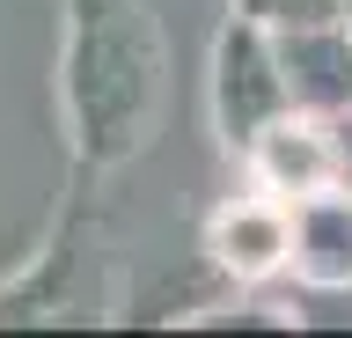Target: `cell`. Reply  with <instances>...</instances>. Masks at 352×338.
I'll return each mask as SVG.
<instances>
[{
	"label": "cell",
	"mask_w": 352,
	"mask_h": 338,
	"mask_svg": "<svg viewBox=\"0 0 352 338\" xmlns=\"http://www.w3.org/2000/svg\"><path fill=\"white\" fill-rule=\"evenodd\" d=\"M206 250H213L220 272H235V279H264L272 265L294 257V213H286L279 199H235V206H220V213H213Z\"/></svg>",
	"instance_id": "3"
},
{
	"label": "cell",
	"mask_w": 352,
	"mask_h": 338,
	"mask_svg": "<svg viewBox=\"0 0 352 338\" xmlns=\"http://www.w3.org/2000/svg\"><path fill=\"white\" fill-rule=\"evenodd\" d=\"M250 162H257V184L279 191V199H316L338 184V140L316 125V118H272L257 140H250Z\"/></svg>",
	"instance_id": "2"
},
{
	"label": "cell",
	"mask_w": 352,
	"mask_h": 338,
	"mask_svg": "<svg viewBox=\"0 0 352 338\" xmlns=\"http://www.w3.org/2000/svg\"><path fill=\"white\" fill-rule=\"evenodd\" d=\"M279 74H286V96L308 103V111H338L352 103V37L338 23H294V37L279 45Z\"/></svg>",
	"instance_id": "4"
},
{
	"label": "cell",
	"mask_w": 352,
	"mask_h": 338,
	"mask_svg": "<svg viewBox=\"0 0 352 338\" xmlns=\"http://www.w3.org/2000/svg\"><path fill=\"white\" fill-rule=\"evenodd\" d=\"M294 265L316 287H352V191H316L294 213Z\"/></svg>",
	"instance_id": "5"
},
{
	"label": "cell",
	"mask_w": 352,
	"mask_h": 338,
	"mask_svg": "<svg viewBox=\"0 0 352 338\" xmlns=\"http://www.w3.org/2000/svg\"><path fill=\"white\" fill-rule=\"evenodd\" d=\"M286 103L294 96H286L279 52L264 45L257 30H228L220 37V125H228V147H250Z\"/></svg>",
	"instance_id": "1"
}]
</instances>
